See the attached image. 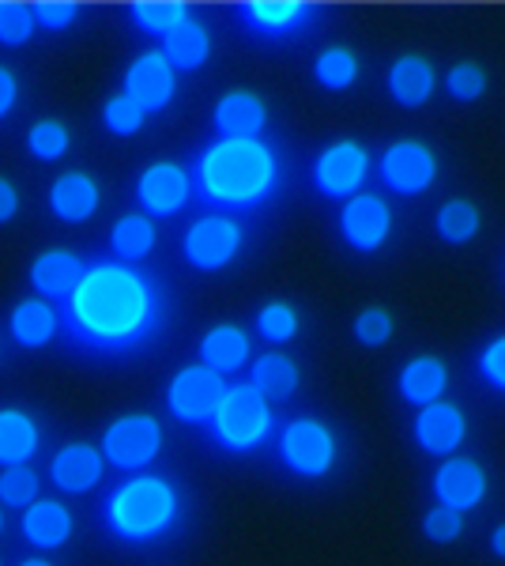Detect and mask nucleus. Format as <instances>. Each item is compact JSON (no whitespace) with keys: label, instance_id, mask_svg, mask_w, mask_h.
<instances>
[{"label":"nucleus","instance_id":"nucleus-25","mask_svg":"<svg viewBox=\"0 0 505 566\" xmlns=\"http://www.w3.org/2000/svg\"><path fill=\"white\" fill-rule=\"evenodd\" d=\"M298 381H302V370L291 355H280V352H269V355H256L253 359V378L250 386L261 392L269 405H283L298 392Z\"/></svg>","mask_w":505,"mask_h":566},{"label":"nucleus","instance_id":"nucleus-28","mask_svg":"<svg viewBox=\"0 0 505 566\" xmlns=\"http://www.w3.org/2000/svg\"><path fill=\"white\" fill-rule=\"evenodd\" d=\"M162 57L170 61L173 72H197L208 65L211 57V34L208 27L200 20H189L181 27H173V31L162 39Z\"/></svg>","mask_w":505,"mask_h":566},{"label":"nucleus","instance_id":"nucleus-27","mask_svg":"<svg viewBox=\"0 0 505 566\" xmlns=\"http://www.w3.org/2000/svg\"><path fill=\"white\" fill-rule=\"evenodd\" d=\"M155 242H159L155 219L144 216V212H128L109 227V250H114V261H122V264L148 261Z\"/></svg>","mask_w":505,"mask_h":566},{"label":"nucleus","instance_id":"nucleus-38","mask_svg":"<svg viewBox=\"0 0 505 566\" xmlns=\"http://www.w3.org/2000/svg\"><path fill=\"white\" fill-rule=\"evenodd\" d=\"M445 91L456 98V103H475V98L486 95V72L475 65V61H461L445 72Z\"/></svg>","mask_w":505,"mask_h":566},{"label":"nucleus","instance_id":"nucleus-33","mask_svg":"<svg viewBox=\"0 0 505 566\" xmlns=\"http://www.w3.org/2000/svg\"><path fill=\"white\" fill-rule=\"evenodd\" d=\"M34 499H39V472L31 464H12L0 472V506L27 510Z\"/></svg>","mask_w":505,"mask_h":566},{"label":"nucleus","instance_id":"nucleus-9","mask_svg":"<svg viewBox=\"0 0 505 566\" xmlns=\"http://www.w3.org/2000/svg\"><path fill=\"white\" fill-rule=\"evenodd\" d=\"M370 178V151L355 140H336L314 159V186L328 200H351Z\"/></svg>","mask_w":505,"mask_h":566},{"label":"nucleus","instance_id":"nucleus-26","mask_svg":"<svg viewBox=\"0 0 505 566\" xmlns=\"http://www.w3.org/2000/svg\"><path fill=\"white\" fill-rule=\"evenodd\" d=\"M8 328H12V336H15V344H20V348H45V344L57 336L61 314L45 303V298L34 295V298H23V303L12 310Z\"/></svg>","mask_w":505,"mask_h":566},{"label":"nucleus","instance_id":"nucleus-48","mask_svg":"<svg viewBox=\"0 0 505 566\" xmlns=\"http://www.w3.org/2000/svg\"><path fill=\"white\" fill-rule=\"evenodd\" d=\"M0 566H4V563H0Z\"/></svg>","mask_w":505,"mask_h":566},{"label":"nucleus","instance_id":"nucleus-6","mask_svg":"<svg viewBox=\"0 0 505 566\" xmlns=\"http://www.w3.org/2000/svg\"><path fill=\"white\" fill-rule=\"evenodd\" d=\"M162 450V427L155 416H122L106 427L103 434V458L117 472H144Z\"/></svg>","mask_w":505,"mask_h":566},{"label":"nucleus","instance_id":"nucleus-43","mask_svg":"<svg viewBox=\"0 0 505 566\" xmlns=\"http://www.w3.org/2000/svg\"><path fill=\"white\" fill-rule=\"evenodd\" d=\"M15 98H20V80H15L12 72H8L4 65H0V117L12 114Z\"/></svg>","mask_w":505,"mask_h":566},{"label":"nucleus","instance_id":"nucleus-12","mask_svg":"<svg viewBox=\"0 0 505 566\" xmlns=\"http://www.w3.org/2000/svg\"><path fill=\"white\" fill-rule=\"evenodd\" d=\"M192 197V175L181 163H151L136 178V205L151 219H170L189 205Z\"/></svg>","mask_w":505,"mask_h":566},{"label":"nucleus","instance_id":"nucleus-45","mask_svg":"<svg viewBox=\"0 0 505 566\" xmlns=\"http://www.w3.org/2000/svg\"><path fill=\"white\" fill-rule=\"evenodd\" d=\"M491 552L498 555V559H505V525H498L491 533Z\"/></svg>","mask_w":505,"mask_h":566},{"label":"nucleus","instance_id":"nucleus-20","mask_svg":"<svg viewBox=\"0 0 505 566\" xmlns=\"http://www.w3.org/2000/svg\"><path fill=\"white\" fill-rule=\"evenodd\" d=\"M87 264L72 250H45L31 264V287L39 298H69L80 287Z\"/></svg>","mask_w":505,"mask_h":566},{"label":"nucleus","instance_id":"nucleus-17","mask_svg":"<svg viewBox=\"0 0 505 566\" xmlns=\"http://www.w3.org/2000/svg\"><path fill=\"white\" fill-rule=\"evenodd\" d=\"M103 469H106V458L98 446L72 442L53 453L50 480L57 483L61 491H69V495H87V491H95L98 483H103Z\"/></svg>","mask_w":505,"mask_h":566},{"label":"nucleus","instance_id":"nucleus-15","mask_svg":"<svg viewBox=\"0 0 505 566\" xmlns=\"http://www.w3.org/2000/svg\"><path fill=\"white\" fill-rule=\"evenodd\" d=\"M434 499L449 510H475L486 499V472L472 458H445L434 472Z\"/></svg>","mask_w":505,"mask_h":566},{"label":"nucleus","instance_id":"nucleus-23","mask_svg":"<svg viewBox=\"0 0 505 566\" xmlns=\"http://www.w3.org/2000/svg\"><path fill=\"white\" fill-rule=\"evenodd\" d=\"M197 355L215 374H238L250 363V333L242 325H211L197 344Z\"/></svg>","mask_w":505,"mask_h":566},{"label":"nucleus","instance_id":"nucleus-11","mask_svg":"<svg viewBox=\"0 0 505 566\" xmlns=\"http://www.w3.org/2000/svg\"><path fill=\"white\" fill-rule=\"evenodd\" d=\"M339 234L358 253H378L392 234V208L378 193H355L344 200L339 212Z\"/></svg>","mask_w":505,"mask_h":566},{"label":"nucleus","instance_id":"nucleus-41","mask_svg":"<svg viewBox=\"0 0 505 566\" xmlns=\"http://www.w3.org/2000/svg\"><path fill=\"white\" fill-rule=\"evenodd\" d=\"M475 370L491 389L505 392V333L494 336L491 344H483V352L475 355Z\"/></svg>","mask_w":505,"mask_h":566},{"label":"nucleus","instance_id":"nucleus-32","mask_svg":"<svg viewBox=\"0 0 505 566\" xmlns=\"http://www.w3.org/2000/svg\"><path fill=\"white\" fill-rule=\"evenodd\" d=\"M314 80L325 91H351L358 80V57L347 45H328L314 61Z\"/></svg>","mask_w":505,"mask_h":566},{"label":"nucleus","instance_id":"nucleus-22","mask_svg":"<svg viewBox=\"0 0 505 566\" xmlns=\"http://www.w3.org/2000/svg\"><path fill=\"white\" fill-rule=\"evenodd\" d=\"M397 389H400L403 405L427 408V405H434V400L445 397L449 367L438 359V355H415L411 363H403V370L397 378Z\"/></svg>","mask_w":505,"mask_h":566},{"label":"nucleus","instance_id":"nucleus-35","mask_svg":"<svg viewBox=\"0 0 505 566\" xmlns=\"http://www.w3.org/2000/svg\"><path fill=\"white\" fill-rule=\"evenodd\" d=\"M34 31H39V20H34L31 4L0 0V45H27Z\"/></svg>","mask_w":505,"mask_h":566},{"label":"nucleus","instance_id":"nucleus-21","mask_svg":"<svg viewBox=\"0 0 505 566\" xmlns=\"http://www.w3.org/2000/svg\"><path fill=\"white\" fill-rule=\"evenodd\" d=\"M98 200H103L98 181L91 175H80V170H69L50 186V212L61 223H87L98 212Z\"/></svg>","mask_w":505,"mask_h":566},{"label":"nucleus","instance_id":"nucleus-39","mask_svg":"<svg viewBox=\"0 0 505 566\" xmlns=\"http://www.w3.org/2000/svg\"><path fill=\"white\" fill-rule=\"evenodd\" d=\"M103 122H106V129L114 136H136L144 129V122H148V114H144V109L122 91V95H114L103 106Z\"/></svg>","mask_w":505,"mask_h":566},{"label":"nucleus","instance_id":"nucleus-34","mask_svg":"<svg viewBox=\"0 0 505 566\" xmlns=\"http://www.w3.org/2000/svg\"><path fill=\"white\" fill-rule=\"evenodd\" d=\"M256 333L269 344H287L298 336V310L291 303H269L256 314Z\"/></svg>","mask_w":505,"mask_h":566},{"label":"nucleus","instance_id":"nucleus-3","mask_svg":"<svg viewBox=\"0 0 505 566\" xmlns=\"http://www.w3.org/2000/svg\"><path fill=\"white\" fill-rule=\"evenodd\" d=\"M181 514L178 488L167 476H128L109 491L103 517L106 528L122 541L148 544L155 536L170 533Z\"/></svg>","mask_w":505,"mask_h":566},{"label":"nucleus","instance_id":"nucleus-29","mask_svg":"<svg viewBox=\"0 0 505 566\" xmlns=\"http://www.w3.org/2000/svg\"><path fill=\"white\" fill-rule=\"evenodd\" d=\"M39 450V423L20 408H0V469L27 464Z\"/></svg>","mask_w":505,"mask_h":566},{"label":"nucleus","instance_id":"nucleus-19","mask_svg":"<svg viewBox=\"0 0 505 566\" xmlns=\"http://www.w3.org/2000/svg\"><path fill=\"white\" fill-rule=\"evenodd\" d=\"M385 87H389L392 103L403 109H419L434 98L438 87V72L422 53H403L389 65V76H385Z\"/></svg>","mask_w":505,"mask_h":566},{"label":"nucleus","instance_id":"nucleus-1","mask_svg":"<svg viewBox=\"0 0 505 566\" xmlns=\"http://www.w3.org/2000/svg\"><path fill=\"white\" fill-rule=\"evenodd\" d=\"M167 325V287L140 264L98 261L64 298V333L91 355H133Z\"/></svg>","mask_w":505,"mask_h":566},{"label":"nucleus","instance_id":"nucleus-44","mask_svg":"<svg viewBox=\"0 0 505 566\" xmlns=\"http://www.w3.org/2000/svg\"><path fill=\"white\" fill-rule=\"evenodd\" d=\"M15 212H20V189L8 178H0V223H12Z\"/></svg>","mask_w":505,"mask_h":566},{"label":"nucleus","instance_id":"nucleus-40","mask_svg":"<svg viewBox=\"0 0 505 566\" xmlns=\"http://www.w3.org/2000/svg\"><path fill=\"white\" fill-rule=\"evenodd\" d=\"M464 533V514L449 506H430L427 517H422V536L430 544H453L456 536Z\"/></svg>","mask_w":505,"mask_h":566},{"label":"nucleus","instance_id":"nucleus-10","mask_svg":"<svg viewBox=\"0 0 505 566\" xmlns=\"http://www.w3.org/2000/svg\"><path fill=\"white\" fill-rule=\"evenodd\" d=\"M378 175L397 197H422L438 181V155L422 140H397L381 151Z\"/></svg>","mask_w":505,"mask_h":566},{"label":"nucleus","instance_id":"nucleus-24","mask_svg":"<svg viewBox=\"0 0 505 566\" xmlns=\"http://www.w3.org/2000/svg\"><path fill=\"white\" fill-rule=\"evenodd\" d=\"M23 536L42 552H53L72 536V514L69 506H61L57 499H34L31 506L23 510Z\"/></svg>","mask_w":505,"mask_h":566},{"label":"nucleus","instance_id":"nucleus-46","mask_svg":"<svg viewBox=\"0 0 505 566\" xmlns=\"http://www.w3.org/2000/svg\"><path fill=\"white\" fill-rule=\"evenodd\" d=\"M20 566H53V563H45V559H27V563H20Z\"/></svg>","mask_w":505,"mask_h":566},{"label":"nucleus","instance_id":"nucleus-47","mask_svg":"<svg viewBox=\"0 0 505 566\" xmlns=\"http://www.w3.org/2000/svg\"><path fill=\"white\" fill-rule=\"evenodd\" d=\"M0 528H4V510H0Z\"/></svg>","mask_w":505,"mask_h":566},{"label":"nucleus","instance_id":"nucleus-37","mask_svg":"<svg viewBox=\"0 0 505 566\" xmlns=\"http://www.w3.org/2000/svg\"><path fill=\"white\" fill-rule=\"evenodd\" d=\"M72 136L61 122H34L31 133H27V151L42 163H57L64 151H69Z\"/></svg>","mask_w":505,"mask_h":566},{"label":"nucleus","instance_id":"nucleus-2","mask_svg":"<svg viewBox=\"0 0 505 566\" xmlns=\"http://www.w3.org/2000/svg\"><path fill=\"white\" fill-rule=\"evenodd\" d=\"M192 186L204 205L215 208H256L280 186V159L264 140H223L208 144L192 167Z\"/></svg>","mask_w":505,"mask_h":566},{"label":"nucleus","instance_id":"nucleus-16","mask_svg":"<svg viewBox=\"0 0 505 566\" xmlns=\"http://www.w3.org/2000/svg\"><path fill=\"white\" fill-rule=\"evenodd\" d=\"M314 15V4L306 0H250L242 4V23L256 39H291Z\"/></svg>","mask_w":505,"mask_h":566},{"label":"nucleus","instance_id":"nucleus-30","mask_svg":"<svg viewBox=\"0 0 505 566\" xmlns=\"http://www.w3.org/2000/svg\"><path fill=\"white\" fill-rule=\"evenodd\" d=\"M480 227H483L480 208H475L472 200H464V197L445 200V205L438 208V216H434V231H438V239H442L445 245H467L475 234H480Z\"/></svg>","mask_w":505,"mask_h":566},{"label":"nucleus","instance_id":"nucleus-31","mask_svg":"<svg viewBox=\"0 0 505 566\" xmlns=\"http://www.w3.org/2000/svg\"><path fill=\"white\" fill-rule=\"evenodd\" d=\"M128 15H133L136 31L167 39L173 27H181L189 20V4L186 0H136V4L128 8Z\"/></svg>","mask_w":505,"mask_h":566},{"label":"nucleus","instance_id":"nucleus-7","mask_svg":"<svg viewBox=\"0 0 505 566\" xmlns=\"http://www.w3.org/2000/svg\"><path fill=\"white\" fill-rule=\"evenodd\" d=\"M242 239V223L234 216L208 212L189 223L186 239H181V253H186V261L197 272H219L238 258Z\"/></svg>","mask_w":505,"mask_h":566},{"label":"nucleus","instance_id":"nucleus-8","mask_svg":"<svg viewBox=\"0 0 505 566\" xmlns=\"http://www.w3.org/2000/svg\"><path fill=\"white\" fill-rule=\"evenodd\" d=\"M227 378L223 374H215L204 363H192V367H181L178 374L170 378L167 386V408L173 419H181V423H211V416H215V408L223 405L227 397Z\"/></svg>","mask_w":505,"mask_h":566},{"label":"nucleus","instance_id":"nucleus-4","mask_svg":"<svg viewBox=\"0 0 505 566\" xmlns=\"http://www.w3.org/2000/svg\"><path fill=\"white\" fill-rule=\"evenodd\" d=\"M208 427H211V438H215L223 450H231V453L256 450V446L272 434V405L250 386V381H245V386H231Z\"/></svg>","mask_w":505,"mask_h":566},{"label":"nucleus","instance_id":"nucleus-13","mask_svg":"<svg viewBox=\"0 0 505 566\" xmlns=\"http://www.w3.org/2000/svg\"><path fill=\"white\" fill-rule=\"evenodd\" d=\"M411 434H415V446L430 458H456V450L467 438V416L461 405L453 400H434V405L419 408L415 423H411Z\"/></svg>","mask_w":505,"mask_h":566},{"label":"nucleus","instance_id":"nucleus-14","mask_svg":"<svg viewBox=\"0 0 505 566\" xmlns=\"http://www.w3.org/2000/svg\"><path fill=\"white\" fill-rule=\"evenodd\" d=\"M173 91H178V72L162 50H148L128 65L125 72V95L133 98L144 114H159L173 103Z\"/></svg>","mask_w":505,"mask_h":566},{"label":"nucleus","instance_id":"nucleus-36","mask_svg":"<svg viewBox=\"0 0 505 566\" xmlns=\"http://www.w3.org/2000/svg\"><path fill=\"white\" fill-rule=\"evenodd\" d=\"M351 333L362 348H385V344L392 340V333H397V322H392V314L385 306H366V310H358Z\"/></svg>","mask_w":505,"mask_h":566},{"label":"nucleus","instance_id":"nucleus-42","mask_svg":"<svg viewBox=\"0 0 505 566\" xmlns=\"http://www.w3.org/2000/svg\"><path fill=\"white\" fill-rule=\"evenodd\" d=\"M34 20L45 31H69L80 20V4H72V0H39L34 4Z\"/></svg>","mask_w":505,"mask_h":566},{"label":"nucleus","instance_id":"nucleus-18","mask_svg":"<svg viewBox=\"0 0 505 566\" xmlns=\"http://www.w3.org/2000/svg\"><path fill=\"white\" fill-rule=\"evenodd\" d=\"M211 122L223 140H261L264 125H269V106L253 91H231L215 103Z\"/></svg>","mask_w":505,"mask_h":566},{"label":"nucleus","instance_id":"nucleus-5","mask_svg":"<svg viewBox=\"0 0 505 566\" xmlns=\"http://www.w3.org/2000/svg\"><path fill=\"white\" fill-rule=\"evenodd\" d=\"M280 461L287 464L295 476L320 480L333 472L336 464V434L325 419L298 416L280 431Z\"/></svg>","mask_w":505,"mask_h":566}]
</instances>
